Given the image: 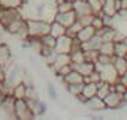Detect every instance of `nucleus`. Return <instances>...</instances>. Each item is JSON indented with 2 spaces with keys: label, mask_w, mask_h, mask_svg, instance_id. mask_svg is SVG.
I'll return each mask as SVG.
<instances>
[{
  "label": "nucleus",
  "mask_w": 127,
  "mask_h": 120,
  "mask_svg": "<svg viewBox=\"0 0 127 120\" xmlns=\"http://www.w3.org/2000/svg\"><path fill=\"white\" fill-rule=\"evenodd\" d=\"M62 81H64V83L68 86V85H75V83H81V82H83V76H82L78 71H75V69H72L71 72H68V74L65 75L62 78Z\"/></svg>",
  "instance_id": "14"
},
{
  "label": "nucleus",
  "mask_w": 127,
  "mask_h": 120,
  "mask_svg": "<svg viewBox=\"0 0 127 120\" xmlns=\"http://www.w3.org/2000/svg\"><path fill=\"white\" fill-rule=\"evenodd\" d=\"M123 103H127V90L123 93Z\"/></svg>",
  "instance_id": "41"
},
{
  "label": "nucleus",
  "mask_w": 127,
  "mask_h": 120,
  "mask_svg": "<svg viewBox=\"0 0 127 120\" xmlns=\"http://www.w3.org/2000/svg\"><path fill=\"white\" fill-rule=\"evenodd\" d=\"M83 1H88V0H83Z\"/></svg>",
  "instance_id": "46"
},
{
  "label": "nucleus",
  "mask_w": 127,
  "mask_h": 120,
  "mask_svg": "<svg viewBox=\"0 0 127 120\" xmlns=\"http://www.w3.org/2000/svg\"><path fill=\"white\" fill-rule=\"evenodd\" d=\"M66 1H75V0H66Z\"/></svg>",
  "instance_id": "44"
},
{
  "label": "nucleus",
  "mask_w": 127,
  "mask_h": 120,
  "mask_svg": "<svg viewBox=\"0 0 127 120\" xmlns=\"http://www.w3.org/2000/svg\"><path fill=\"white\" fill-rule=\"evenodd\" d=\"M99 54H106V55H114V41H104L99 47Z\"/></svg>",
  "instance_id": "23"
},
{
  "label": "nucleus",
  "mask_w": 127,
  "mask_h": 120,
  "mask_svg": "<svg viewBox=\"0 0 127 120\" xmlns=\"http://www.w3.org/2000/svg\"><path fill=\"white\" fill-rule=\"evenodd\" d=\"M127 54V40L122 41H114V55L124 57Z\"/></svg>",
  "instance_id": "22"
},
{
  "label": "nucleus",
  "mask_w": 127,
  "mask_h": 120,
  "mask_svg": "<svg viewBox=\"0 0 127 120\" xmlns=\"http://www.w3.org/2000/svg\"><path fill=\"white\" fill-rule=\"evenodd\" d=\"M103 1H104V0H100V3H102V4H103Z\"/></svg>",
  "instance_id": "43"
},
{
  "label": "nucleus",
  "mask_w": 127,
  "mask_h": 120,
  "mask_svg": "<svg viewBox=\"0 0 127 120\" xmlns=\"http://www.w3.org/2000/svg\"><path fill=\"white\" fill-rule=\"evenodd\" d=\"M68 64H71V57H69V54H57L55 52L54 62H52V65H51L50 68L54 72H57L59 68H62L64 65H68Z\"/></svg>",
  "instance_id": "10"
},
{
  "label": "nucleus",
  "mask_w": 127,
  "mask_h": 120,
  "mask_svg": "<svg viewBox=\"0 0 127 120\" xmlns=\"http://www.w3.org/2000/svg\"><path fill=\"white\" fill-rule=\"evenodd\" d=\"M69 57H71V64H72V65L81 64V62H83V61H86V60H85V52H83V50L71 51Z\"/></svg>",
  "instance_id": "24"
},
{
  "label": "nucleus",
  "mask_w": 127,
  "mask_h": 120,
  "mask_svg": "<svg viewBox=\"0 0 127 120\" xmlns=\"http://www.w3.org/2000/svg\"><path fill=\"white\" fill-rule=\"evenodd\" d=\"M113 58L114 55H106V54H99L97 57V61L95 64H99V65H107V64H112L113 62Z\"/></svg>",
  "instance_id": "32"
},
{
  "label": "nucleus",
  "mask_w": 127,
  "mask_h": 120,
  "mask_svg": "<svg viewBox=\"0 0 127 120\" xmlns=\"http://www.w3.org/2000/svg\"><path fill=\"white\" fill-rule=\"evenodd\" d=\"M96 35V30L92 26H83V27L79 30V32L76 34V38L79 40L81 42H85L88 40H91L92 37Z\"/></svg>",
  "instance_id": "13"
},
{
  "label": "nucleus",
  "mask_w": 127,
  "mask_h": 120,
  "mask_svg": "<svg viewBox=\"0 0 127 120\" xmlns=\"http://www.w3.org/2000/svg\"><path fill=\"white\" fill-rule=\"evenodd\" d=\"M73 10L76 16H83V14H92L93 10H92L91 4L88 1H83V0H75L73 1Z\"/></svg>",
  "instance_id": "11"
},
{
  "label": "nucleus",
  "mask_w": 127,
  "mask_h": 120,
  "mask_svg": "<svg viewBox=\"0 0 127 120\" xmlns=\"http://www.w3.org/2000/svg\"><path fill=\"white\" fill-rule=\"evenodd\" d=\"M27 21V30H28V37L34 38H41L50 32V23L44 20L38 19H28Z\"/></svg>",
  "instance_id": "1"
},
{
  "label": "nucleus",
  "mask_w": 127,
  "mask_h": 120,
  "mask_svg": "<svg viewBox=\"0 0 127 120\" xmlns=\"http://www.w3.org/2000/svg\"><path fill=\"white\" fill-rule=\"evenodd\" d=\"M71 10H73V1L64 0L62 3L57 4V11H59V13H65V11H71Z\"/></svg>",
  "instance_id": "30"
},
{
  "label": "nucleus",
  "mask_w": 127,
  "mask_h": 120,
  "mask_svg": "<svg viewBox=\"0 0 127 120\" xmlns=\"http://www.w3.org/2000/svg\"><path fill=\"white\" fill-rule=\"evenodd\" d=\"M85 52V60L91 61V62H96L97 61V57H99V51L97 50H88L83 51Z\"/></svg>",
  "instance_id": "33"
},
{
  "label": "nucleus",
  "mask_w": 127,
  "mask_h": 120,
  "mask_svg": "<svg viewBox=\"0 0 127 120\" xmlns=\"http://www.w3.org/2000/svg\"><path fill=\"white\" fill-rule=\"evenodd\" d=\"M117 7H116V0H104L103 4H102V10H100V14L103 16H110V17H114L117 14Z\"/></svg>",
  "instance_id": "12"
},
{
  "label": "nucleus",
  "mask_w": 127,
  "mask_h": 120,
  "mask_svg": "<svg viewBox=\"0 0 127 120\" xmlns=\"http://www.w3.org/2000/svg\"><path fill=\"white\" fill-rule=\"evenodd\" d=\"M100 81H102V78H100V72L97 69H95L88 76H83V83H99Z\"/></svg>",
  "instance_id": "27"
},
{
  "label": "nucleus",
  "mask_w": 127,
  "mask_h": 120,
  "mask_svg": "<svg viewBox=\"0 0 127 120\" xmlns=\"http://www.w3.org/2000/svg\"><path fill=\"white\" fill-rule=\"evenodd\" d=\"M124 60H126V62H127V54H126V55H124Z\"/></svg>",
  "instance_id": "42"
},
{
  "label": "nucleus",
  "mask_w": 127,
  "mask_h": 120,
  "mask_svg": "<svg viewBox=\"0 0 127 120\" xmlns=\"http://www.w3.org/2000/svg\"><path fill=\"white\" fill-rule=\"evenodd\" d=\"M14 112H16V119L30 120L35 117L34 112L31 110V107L28 105L27 99H16V102H14Z\"/></svg>",
  "instance_id": "2"
},
{
  "label": "nucleus",
  "mask_w": 127,
  "mask_h": 120,
  "mask_svg": "<svg viewBox=\"0 0 127 120\" xmlns=\"http://www.w3.org/2000/svg\"><path fill=\"white\" fill-rule=\"evenodd\" d=\"M68 93L72 95V96H76L79 93H82V89H83V82L81 83H75V85H68Z\"/></svg>",
  "instance_id": "31"
},
{
  "label": "nucleus",
  "mask_w": 127,
  "mask_h": 120,
  "mask_svg": "<svg viewBox=\"0 0 127 120\" xmlns=\"http://www.w3.org/2000/svg\"><path fill=\"white\" fill-rule=\"evenodd\" d=\"M119 82H122L123 85H126V86H127V71L124 72V74L119 75Z\"/></svg>",
  "instance_id": "39"
},
{
  "label": "nucleus",
  "mask_w": 127,
  "mask_h": 120,
  "mask_svg": "<svg viewBox=\"0 0 127 120\" xmlns=\"http://www.w3.org/2000/svg\"><path fill=\"white\" fill-rule=\"evenodd\" d=\"M83 96L89 99L97 95V83H83V89H82Z\"/></svg>",
  "instance_id": "21"
},
{
  "label": "nucleus",
  "mask_w": 127,
  "mask_h": 120,
  "mask_svg": "<svg viewBox=\"0 0 127 120\" xmlns=\"http://www.w3.org/2000/svg\"><path fill=\"white\" fill-rule=\"evenodd\" d=\"M72 68L75 71H78L82 76H88V75H91L96 69V64L95 62H91V61H83L81 64L72 65Z\"/></svg>",
  "instance_id": "9"
},
{
  "label": "nucleus",
  "mask_w": 127,
  "mask_h": 120,
  "mask_svg": "<svg viewBox=\"0 0 127 120\" xmlns=\"http://www.w3.org/2000/svg\"><path fill=\"white\" fill-rule=\"evenodd\" d=\"M78 16L76 13H75V10H71V11H65V13H59V11H57V14H55V19L58 23H61L64 26V27L68 28L71 24H73L75 21H76Z\"/></svg>",
  "instance_id": "5"
},
{
  "label": "nucleus",
  "mask_w": 127,
  "mask_h": 120,
  "mask_svg": "<svg viewBox=\"0 0 127 120\" xmlns=\"http://www.w3.org/2000/svg\"><path fill=\"white\" fill-rule=\"evenodd\" d=\"M83 27V26H82L81 23H79V21H75V23L73 24H71V26H69L68 28H66V35H69V37H72V38H75L76 37V34L78 32H79V30H81V28Z\"/></svg>",
  "instance_id": "29"
},
{
  "label": "nucleus",
  "mask_w": 127,
  "mask_h": 120,
  "mask_svg": "<svg viewBox=\"0 0 127 120\" xmlns=\"http://www.w3.org/2000/svg\"><path fill=\"white\" fill-rule=\"evenodd\" d=\"M112 90H113V85H112V83L104 82V81H100V82L97 83V95H96V96L104 99V97L112 92Z\"/></svg>",
  "instance_id": "17"
},
{
  "label": "nucleus",
  "mask_w": 127,
  "mask_h": 120,
  "mask_svg": "<svg viewBox=\"0 0 127 120\" xmlns=\"http://www.w3.org/2000/svg\"><path fill=\"white\" fill-rule=\"evenodd\" d=\"M24 1H27V0H23V3H24Z\"/></svg>",
  "instance_id": "45"
},
{
  "label": "nucleus",
  "mask_w": 127,
  "mask_h": 120,
  "mask_svg": "<svg viewBox=\"0 0 127 120\" xmlns=\"http://www.w3.org/2000/svg\"><path fill=\"white\" fill-rule=\"evenodd\" d=\"M26 93H27V85L21 81L20 83H17L16 86H13V93L11 96L14 99H26Z\"/></svg>",
  "instance_id": "19"
},
{
  "label": "nucleus",
  "mask_w": 127,
  "mask_h": 120,
  "mask_svg": "<svg viewBox=\"0 0 127 120\" xmlns=\"http://www.w3.org/2000/svg\"><path fill=\"white\" fill-rule=\"evenodd\" d=\"M24 24H26V20H24L23 17L16 19V20H13V21H10V23L6 26V31L10 32L11 35H16V34L18 32V30L23 27Z\"/></svg>",
  "instance_id": "16"
},
{
  "label": "nucleus",
  "mask_w": 127,
  "mask_h": 120,
  "mask_svg": "<svg viewBox=\"0 0 127 120\" xmlns=\"http://www.w3.org/2000/svg\"><path fill=\"white\" fill-rule=\"evenodd\" d=\"M92 27L95 28L96 31H99V30H102V28L104 27V21H103V16L100 13L95 14L93 16V20H92V24H91Z\"/></svg>",
  "instance_id": "28"
},
{
  "label": "nucleus",
  "mask_w": 127,
  "mask_h": 120,
  "mask_svg": "<svg viewBox=\"0 0 127 120\" xmlns=\"http://www.w3.org/2000/svg\"><path fill=\"white\" fill-rule=\"evenodd\" d=\"M93 16H95V13H92V14H83V16H78L76 20L82 24V26H91L92 20H93Z\"/></svg>",
  "instance_id": "34"
},
{
  "label": "nucleus",
  "mask_w": 127,
  "mask_h": 120,
  "mask_svg": "<svg viewBox=\"0 0 127 120\" xmlns=\"http://www.w3.org/2000/svg\"><path fill=\"white\" fill-rule=\"evenodd\" d=\"M50 34L55 38L61 37V35H65L66 34V27H64L62 24L58 23L57 20H52L50 23Z\"/></svg>",
  "instance_id": "15"
},
{
  "label": "nucleus",
  "mask_w": 127,
  "mask_h": 120,
  "mask_svg": "<svg viewBox=\"0 0 127 120\" xmlns=\"http://www.w3.org/2000/svg\"><path fill=\"white\" fill-rule=\"evenodd\" d=\"M103 100L106 103V109H117L123 105V95L117 93L116 90H112Z\"/></svg>",
  "instance_id": "7"
},
{
  "label": "nucleus",
  "mask_w": 127,
  "mask_h": 120,
  "mask_svg": "<svg viewBox=\"0 0 127 120\" xmlns=\"http://www.w3.org/2000/svg\"><path fill=\"white\" fill-rule=\"evenodd\" d=\"M88 3L91 4V7H92V10H93L95 14L100 13V10H102V3H100V0H88Z\"/></svg>",
  "instance_id": "36"
},
{
  "label": "nucleus",
  "mask_w": 127,
  "mask_h": 120,
  "mask_svg": "<svg viewBox=\"0 0 127 120\" xmlns=\"http://www.w3.org/2000/svg\"><path fill=\"white\" fill-rule=\"evenodd\" d=\"M112 64H113L114 69H116V72H117L119 75L124 74L127 71V62H126V60H124V57H116L114 55Z\"/></svg>",
  "instance_id": "20"
},
{
  "label": "nucleus",
  "mask_w": 127,
  "mask_h": 120,
  "mask_svg": "<svg viewBox=\"0 0 127 120\" xmlns=\"http://www.w3.org/2000/svg\"><path fill=\"white\" fill-rule=\"evenodd\" d=\"M100 44H102V40H100V37L96 34L95 37H92L91 40L82 42V50H83V51H88V50H99Z\"/></svg>",
  "instance_id": "18"
},
{
  "label": "nucleus",
  "mask_w": 127,
  "mask_h": 120,
  "mask_svg": "<svg viewBox=\"0 0 127 120\" xmlns=\"http://www.w3.org/2000/svg\"><path fill=\"white\" fill-rule=\"evenodd\" d=\"M96 69L100 72V78L104 82H109V83H116L119 81V74L116 72L113 64H107V65H99L96 64Z\"/></svg>",
  "instance_id": "3"
},
{
  "label": "nucleus",
  "mask_w": 127,
  "mask_h": 120,
  "mask_svg": "<svg viewBox=\"0 0 127 120\" xmlns=\"http://www.w3.org/2000/svg\"><path fill=\"white\" fill-rule=\"evenodd\" d=\"M85 106L92 112H102L106 109V103L102 97L99 96H93V97H89L86 102H85Z\"/></svg>",
  "instance_id": "8"
},
{
  "label": "nucleus",
  "mask_w": 127,
  "mask_h": 120,
  "mask_svg": "<svg viewBox=\"0 0 127 120\" xmlns=\"http://www.w3.org/2000/svg\"><path fill=\"white\" fill-rule=\"evenodd\" d=\"M40 41H41V44H42V47H47V48L54 50L55 44H57V38L52 37L50 32H48V34H45V35H42V37L40 38Z\"/></svg>",
  "instance_id": "25"
},
{
  "label": "nucleus",
  "mask_w": 127,
  "mask_h": 120,
  "mask_svg": "<svg viewBox=\"0 0 127 120\" xmlns=\"http://www.w3.org/2000/svg\"><path fill=\"white\" fill-rule=\"evenodd\" d=\"M47 89H48V95H50L52 99H55V97H57V90H55V88L52 86V83H48V88Z\"/></svg>",
  "instance_id": "38"
},
{
  "label": "nucleus",
  "mask_w": 127,
  "mask_h": 120,
  "mask_svg": "<svg viewBox=\"0 0 127 120\" xmlns=\"http://www.w3.org/2000/svg\"><path fill=\"white\" fill-rule=\"evenodd\" d=\"M11 51H10L9 45L7 44H0V66L4 71H7L10 68V65L13 64L11 62Z\"/></svg>",
  "instance_id": "6"
},
{
  "label": "nucleus",
  "mask_w": 127,
  "mask_h": 120,
  "mask_svg": "<svg viewBox=\"0 0 127 120\" xmlns=\"http://www.w3.org/2000/svg\"><path fill=\"white\" fill-rule=\"evenodd\" d=\"M72 69H73V68H72V64H68V65H64L62 68H59V69L57 71L55 74L58 75V76H61V78H64L65 75L68 74V72H71Z\"/></svg>",
  "instance_id": "35"
},
{
  "label": "nucleus",
  "mask_w": 127,
  "mask_h": 120,
  "mask_svg": "<svg viewBox=\"0 0 127 120\" xmlns=\"http://www.w3.org/2000/svg\"><path fill=\"white\" fill-rule=\"evenodd\" d=\"M23 0H0V9H18Z\"/></svg>",
  "instance_id": "26"
},
{
  "label": "nucleus",
  "mask_w": 127,
  "mask_h": 120,
  "mask_svg": "<svg viewBox=\"0 0 127 120\" xmlns=\"http://www.w3.org/2000/svg\"><path fill=\"white\" fill-rule=\"evenodd\" d=\"M72 42L73 38L69 37V35H61V37L57 38V44H55L54 51L57 54H71L72 51Z\"/></svg>",
  "instance_id": "4"
},
{
  "label": "nucleus",
  "mask_w": 127,
  "mask_h": 120,
  "mask_svg": "<svg viewBox=\"0 0 127 120\" xmlns=\"http://www.w3.org/2000/svg\"><path fill=\"white\" fill-rule=\"evenodd\" d=\"M122 3V9H127V0H120Z\"/></svg>",
  "instance_id": "40"
},
{
  "label": "nucleus",
  "mask_w": 127,
  "mask_h": 120,
  "mask_svg": "<svg viewBox=\"0 0 127 120\" xmlns=\"http://www.w3.org/2000/svg\"><path fill=\"white\" fill-rule=\"evenodd\" d=\"M113 90H116L117 93H120V95H123V93L127 90V86L126 85H123L122 82H116V83H113Z\"/></svg>",
  "instance_id": "37"
}]
</instances>
